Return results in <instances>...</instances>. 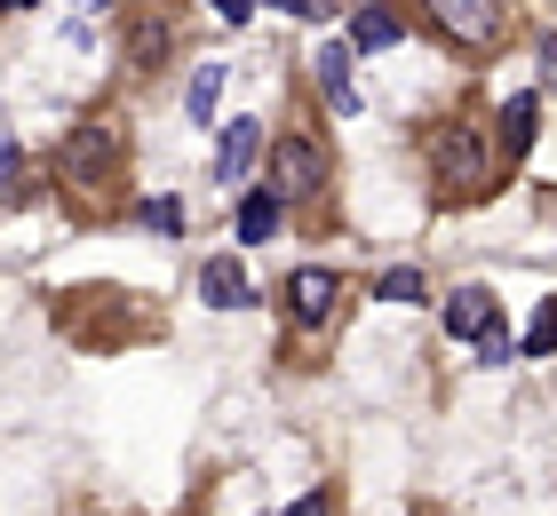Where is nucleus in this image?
<instances>
[{
	"label": "nucleus",
	"mask_w": 557,
	"mask_h": 516,
	"mask_svg": "<svg viewBox=\"0 0 557 516\" xmlns=\"http://www.w3.org/2000/svg\"><path fill=\"white\" fill-rule=\"evenodd\" d=\"M88 9H112V0H88Z\"/></svg>",
	"instance_id": "obj_22"
},
{
	"label": "nucleus",
	"mask_w": 557,
	"mask_h": 516,
	"mask_svg": "<svg viewBox=\"0 0 557 516\" xmlns=\"http://www.w3.org/2000/svg\"><path fill=\"white\" fill-rule=\"evenodd\" d=\"M144 230H168V239H175V230H184V206H175V199H144Z\"/></svg>",
	"instance_id": "obj_16"
},
{
	"label": "nucleus",
	"mask_w": 557,
	"mask_h": 516,
	"mask_svg": "<svg viewBox=\"0 0 557 516\" xmlns=\"http://www.w3.org/2000/svg\"><path fill=\"white\" fill-rule=\"evenodd\" d=\"M311 72H319V96H326V112H343V119L359 112V88H350V48H343V40H326Z\"/></svg>",
	"instance_id": "obj_7"
},
{
	"label": "nucleus",
	"mask_w": 557,
	"mask_h": 516,
	"mask_svg": "<svg viewBox=\"0 0 557 516\" xmlns=\"http://www.w3.org/2000/svg\"><path fill=\"white\" fill-rule=\"evenodd\" d=\"M271 9H287V16H311V0H271Z\"/></svg>",
	"instance_id": "obj_21"
},
{
	"label": "nucleus",
	"mask_w": 557,
	"mask_h": 516,
	"mask_svg": "<svg viewBox=\"0 0 557 516\" xmlns=\"http://www.w3.org/2000/svg\"><path fill=\"white\" fill-rule=\"evenodd\" d=\"M256 151H263V119H232V127H223V143H215V175H223V184H239V175L256 167Z\"/></svg>",
	"instance_id": "obj_8"
},
{
	"label": "nucleus",
	"mask_w": 557,
	"mask_h": 516,
	"mask_svg": "<svg viewBox=\"0 0 557 516\" xmlns=\"http://www.w3.org/2000/svg\"><path fill=\"white\" fill-rule=\"evenodd\" d=\"M208 9H215L223 24H247V16H256V0H208Z\"/></svg>",
	"instance_id": "obj_18"
},
{
	"label": "nucleus",
	"mask_w": 557,
	"mask_h": 516,
	"mask_svg": "<svg viewBox=\"0 0 557 516\" xmlns=\"http://www.w3.org/2000/svg\"><path fill=\"white\" fill-rule=\"evenodd\" d=\"M64 167L88 184L96 167H112V136H104V127H81V136H72V151H64Z\"/></svg>",
	"instance_id": "obj_11"
},
{
	"label": "nucleus",
	"mask_w": 557,
	"mask_h": 516,
	"mask_svg": "<svg viewBox=\"0 0 557 516\" xmlns=\"http://www.w3.org/2000/svg\"><path fill=\"white\" fill-rule=\"evenodd\" d=\"M422 16L454 48H494V33H502V0H422Z\"/></svg>",
	"instance_id": "obj_3"
},
{
	"label": "nucleus",
	"mask_w": 557,
	"mask_h": 516,
	"mask_svg": "<svg viewBox=\"0 0 557 516\" xmlns=\"http://www.w3.org/2000/svg\"><path fill=\"white\" fill-rule=\"evenodd\" d=\"M199 294H208L215 310H239V302L256 294V287H247V270L232 263V254H223V263H208V270H199Z\"/></svg>",
	"instance_id": "obj_10"
},
{
	"label": "nucleus",
	"mask_w": 557,
	"mask_h": 516,
	"mask_svg": "<svg viewBox=\"0 0 557 516\" xmlns=\"http://www.w3.org/2000/svg\"><path fill=\"white\" fill-rule=\"evenodd\" d=\"M398 33H407V24H398L383 0H367V9H350V33H343V48L350 56H374V48H398Z\"/></svg>",
	"instance_id": "obj_6"
},
{
	"label": "nucleus",
	"mask_w": 557,
	"mask_h": 516,
	"mask_svg": "<svg viewBox=\"0 0 557 516\" xmlns=\"http://www.w3.org/2000/svg\"><path fill=\"white\" fill-rule=\"evenodd\" d=\"M160 48H168V24H160V16H144V24H136V64H151Z\"/></svg>",
	"instance_id": "obj_17"
},
{
	"label": "nucleus",
	"mask_w": 557,
	"mask_h": 516,
	"mask_svg": "<svg viewBox=\"0 0 557 516\" xmlns=\"http://www.w3.org/2000/svg\"><path fill=\"white\" fill-rule=\"evenodd\" d=\"M494 326H502L494 287H454V294H446V333H454V342H486Z\"/></svg>",
	"instance_id": "obj_5"
},
{
	"label": "nucleus",
	"mask_w": 557,
	"mask_h": 516,
	"mask_svg": "<svg viewBox=\"0 0 557 516\" xmlns=\"http://www.w3.org/2000/svg\"><path fill=\"white\" fill-rule=\"evenodd\" d=\"M326 508H335V501H326V493H302L295 508H278V516H326Z\"/></svg>",
	"instance_id": "obj_19"
},
{
	"label": "nucleus",
	"mask_w": 557,
	"mask_h": 516,
	"mask_svg": "<svg viewBox=\"0 0 557 516\" xmlns=\"http://www.w3.org/2000/svg\"><path fill=\"white\" fill-rule=\"evenodd\" d=\"M271 167H278V199H319L326 184H335V151H326L311 127H295V136H278L271 143Z\"/></svg>",
	"instance_id": "obj_2"
},
{
	"label": "nucleus",
	"mask_w": 557,
	"mask_h": 516,
	"mask_svg": "<svg viewBox=\"0 0 557 516\" xmlns=\"http://www.w3.org/2000/svg\"><path fill=\"white\" fill-rule=\"evenodd\" d=\"M278 215H287L278 191H247V199H239V247H263L271 230H278Z\"/></svg>",
	"instance_id": "obj_9"
},
{
	"label": "nucleus",
	"mask_w": 557,
	"mask_h": 516,
	"mask_svg": "<svg viewBox=\"0 0 557 516\" xmlns=\"http://www.w3.org/2000/svg\"><path fill=\"white\" fill-rule=\"evenodd\" d=\"M335 302H343V278L326 270V263H302L287 278V318L295 326H326V318H335Z\"/></svg>",
	"instance_id": "obj_4"
},
{
	"label": "nucleus",
	"mask_w": 557,
	"mask_h": 516,
	"mask_svg": "<svg viewBox=\"0 0 557 516\" xmlns=\"http://www.w3.org/2000/svg\"><path fill=\"white\" fill-rule=\"evenodd\" d=\"M525 143H534V96H510V103H502V151L518 160Z\"/></svg>",
	"instance_id": "obj_12"
},
{
	"label": "nucleus",
	"mask_w": 557,
	"mask_h": 516,
	"mask_svg": "<svg viewBox=\"0 0 557 516\" xmlns=\"http://www.w3.org/2000/svg\"><path fill=\"white\" fill-rule=\"evenodd\" d=\"M430 160H438V184L454 199H478L494 184V151H486V127H470V119H454L438 127V143H430Z\"/></svg>",
	"instance_id": "obj_1"
},
{
	"label": "nucleus",
	"mask_w": 557,
	"mask_h": 516,
	"mask_svg": "<svg viewBox=\"0 0 557 516\" xmlns=\"http://www.w3.org/2000/svg\"><path fill=\"white\" fill-rule=\"evenodd\" d=\"M215 96H223V64H199V72H191V119H208Z\"/></svg>",
	"instance_id": "obj_15"
},
{
	"label": "nucleus",
	"mask_w": 557,
	"mask_h": 516,
	"mask_svg": "<svg viewBox=\"0 0 557 516\" xmlns=\"http://www.w3.org/2000/svg\"><path fill=\"white\" fill-rule=\"evenodd\" d=\"M510 350H525V357H549V350H557V302H542V310H534V326H525Z\"/></svg>",
	"instance_id": "obj_14"
},
{
	"label": "nucleus",
	"mask_w": 557,
	"mask_h": 516,
	"mask_svg": "<svg viewBox=\"0 0 557 516\" xmlns=\"http://www.w3.org/2000/svg\"><path fill=\"white\" fill-rule=\"evenodd\" d=\"M374 294H383V302H422V294H430V278H422L414 263H398V270L374 278Z\"/></svg>",
	"instance_id": "obj_13"
},
{
	"label": "nucleus",
	"mask_w": 557,
	"mask_h": 516,
	"mask_svg": "<svg viewBox=\"0 0 557 516\" xmlns=\"http://www.w3.org/2000/svg\"><path fill=\"white\" fill-rule=\"evenodd\" d=\"M542 80H557V33L542 40Z\"/></svg>",
	"instance_id": "obj_20"
}]
</instances>
